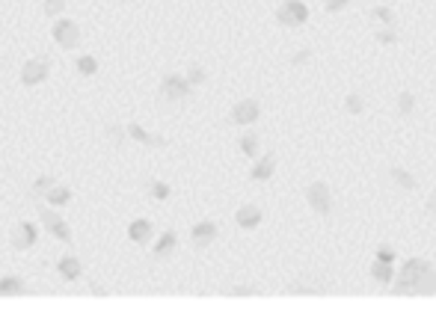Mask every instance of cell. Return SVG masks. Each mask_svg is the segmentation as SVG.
Listing matches in <instances>:
<instances>
[{
    "label": "cell",
    "mask_w": 436,
    "mask_h": 317,
    "mask_svg": "<svg viewBox=\"0 0 436 317\" xmlns=\"http://www.w3.org/2000/svg\"><path fill=\"white\" fill-rule=\"evenodd\" d=\"M392 294L398 296H433L436 294V267L427 258H407L392 279Z\"/></svg>",
    "instance_id": "obj_1"
},
{
    "label": "cell",
    "mask_w": 436,
    "mask_h": 317,
    "mask_svg": "<svg viewBox=\"0 0 436 317\" xmlns=\"http://www.w3.org/2000/svg\"><path fill=\"white\" fill-rule=\"evenodd\" d=\"M36 213H39V220H42L45 231H48V235H51L54 240H60V243H65V246H75V231H72L69 220H65V216H62L57 208L45 205L39 196H36Z\"/></svg>",
    "instance_id": "obj_2"
},
{
    "label": "cell",
    "mask_w": 436,
    "mask_h": 317,
    "mask_svg": "<svg viewBox=\"0 0 436 317\" xmlns=\"http://www.w3.org/2000/svg\"><path fill=\"white\" fill-rule=\"evenodd\" d=\"M303 199L306 205L312 208V213L317 220H329L332 211H335V199H332V187L327 184L324 178H315L303 187Z\"/></svg>",
    "instance_id": "obj_3"
},
{
    "label": "cell",
    "mask_w": 436,
    "mask_h": 317,
    "mask_svg": "<svg viewBox=\"0 0 436 317\" xmlns=\"http://www.w3.org/2000/svg\"><path fill=\"white\" fill-rule=\"evenodd\" d=\"M193 95V87L187 83V77L178 74V72H170L160 77V87H158V101L160 104H181L187 101Z\"/></svg>",
    "instance_id": "obj_4"
},
{
    "label": "cell",
    "mask_w": 436,
    "mask_h": 317,
    "mask_svg": "<svg viewBox=\"0 0 436 317\" xmlns=\"http://www.w3.org/2000/svg\"><path fill=\"white\" fill-rule=\"evenodd\" d=\"M309 6H306V0H282V4L273 9V18L276 24L282 27H288V30H300V27H306L309 24Z\"/></svg>",
    "instance_id": "obj_5"
},
{
    "label": "cell",
    "mask_w": 436,
    "mask_h": 317,
    "mask_svg": "<svg viewBox=\"0 0 436 317\" xmlns=\"http://www.w3.org/2000/svg\"><path fill=\"white\" fill-rule=\"evenodd\" d=\"M51 77V57H33L21 65V87L33 89V87H42V83Z\"/></svg>",
    "instance_id": "obj_6"
},
{
    "label": "cell",
    "mask_w": 436,
    "mask_h": 317,
    "mask_svg": "<svg viewBox=\"0 0 436 317\" xmlns=\"http://www.w3.org/2000/svg\"><path fill=\"white\" fill-rule=\"evenodd\" d=\"M36 243H39V228H36V223L18 220V223L12 226V231H9V246L15 249V252H30Z\"/></svg>",
    "instance_id": "obj_7"
},
{
    "label": "cell",
    "mask_w": 436,
    "mask_h": 317,
    "mask_svg": "<svg viewBox=\"0 0 436 317\" xmlns=\"http://www.w3.org/2000/svg\"><path fill=\"white\" fill-rule=\"evenodd\" d=\"M258 119H261V104H258V98H241V101L234 104L231 113H229V122L238 125V128H253Z\"/></svg>",
    "instance_id": "obj_8"
},
{
    "label": "cell",
    "mask_w": 436,
    "mask_h": 317,
    "mask_svg": "<svg viewBox=\"0 0 436 317\" xmlns=\"http://www.w3.org/2000/svg\"><path fill=\"white\" fill-rule=\"evenodd\" d=\"M125 130H128V140H133L137 145L152 148V152H160V148H170V137H163V133L148 130V128H143L140 122H128Z\"/></svg>",
    "instance_id": "obj_9"
},
{
    "label": "cell",
    "mask_w": 436,
    "mask_h": 317,
    "mask_svg": "<svg viewBox=\"0 0 436 317\" xmlns=\"http://www.w3.org/2000/svg\"><path fill=\"white\" fill-rule=\"evenodd\" d=\"M51 36L62 51H75V48L80 45V27H77L75 18H57L54 27H51Z\"/></svg>",
    "instance_id": "obj_10"
},
{
    "label": "cell",
    "mask_w": 436,
    "mask_h": 317,
    "mask_svg": "<svg viewBox=\"0 0 436 317\" xmlns=\"http://www.w3.org/2000/svg\"><path fill=\"white\" fill-rule=\"evenodd\" d=\"M276 166H279L276 152H261L258 157H253V166H249V181L253 184H267L276 175Z\"/></svg>",
    "instance_id": "obj_11"
},
{
    "label": "cell",
    "mask_w": 436,
    "mask_h": 317,
    "mask_svg": "<svg viewBox=\"0 0 436 317\" xmlns=\"http://www.w3.org/2000/svg\"><path fill=\"white\" fill-rule=\"evenodd\" d=\"M217 235H220V228H217V223L214 220H199L193 228H190V243H193V249H208L214 240H217Z\"/></svg>",
    "instance_id": "obj_12"
},
{
    "label": "cell",
    "mask_w": 436,
    "mask_h": 317,
    "mask_svg": "<svg viewBox=\"0 0 436 317\" xmlns=\"http://www.w3.org/2000/svg\"><path fill=\"white\" fill-rule=\"evenodd\" d=\"M234 223H238L241 231H256V228L264 223V211H261V205H256V202L241 205L238 211H234Z\"/></svg>",
    "instance_id": "obj_13"
},
{
    "label": "cell",
    "mask_w": 436,
    "mask_h": 317,
    "mask_svg": "<svg viewBox=\"0 0 436 317\" xmlns=\"http://www.w3.org/2000/svg\"><path fill=\"white\" fill-rule=\"evenodd\" d=\"M386 175H389V181H392L398 190H404V193H415V190H418V175H413L407 166L392 163L389 169H386Z\"/></svg>",
    "instance_id": "obj_14"
},
{
    "label": "cell",
    "mask_w": 436,
    "mask_h": 317,
    "mask_svg": "<svg viewBox=\"0 0 436 317\" xmlns=\"http://www.w3.org/2000/svg\"><path fill=\"white\" fill-rule=\"evenodd\" d=\"M152 238H155V223L148 220V216H140V220H133L128 226V240L131 243L146 246V243H152Z\"/></svg>",
    "instance_id": "obj_15"
},
{
    "label": "cell",
    "mask_w": 436,
    "mask_h": 317,
    "mask_svg": "<svg viewBox=\"0 0 436 317\" xmlns=\"http://www.w3.org/2000/svg\"><path fill=\"white\" fill-rule=\"evenodd\" d=\"M42 202L45 205H51V208H65V205H72L75 202V193H72V187H65V184H54V187H48L42 196Z\"/></svg>",
    "instance_id": "obj_16"
},
{
    "label": "cell",
    "mask_w": 436,
    "mask_h": 317,
    "mask_svg": "<svg viewBox=\"0 0 436 317\" xmlns=\"http://www.w3.org/2000/svg\"><path fill=\"white\" fill-rule=\"evenodd\" d=\"M57 273H60L62 282H77V279H83V261H80L75 252L62 255V258L57 261Z\"/></svg>",
    "instance_id": "obj_17"
},
{
    "label": "cell",
    "mask_w": 436,
    "mask_h": 317,
    "mask_svg": "<svg viewBox=\"0 0 436 317\" xmlns=\"http://www.w3.org/2000/svg\"><path fill=\"white\" fill-rule=\"evenodd\" d=\"M175 249H178V231H163V235L155 240V246H152V258L155 261H166V258H170L173 252H175Z\"/></svg>",
    "instance_id": "obj_18"
},
{
    "label": "cell",
    "mask_w": 436,
    "mask_h": 317,
    "mask_svg": "<svg viewBox=\"0 0 436 317\" xmlns=\"http://www.w3.org/2000/svg\"><path fill=\"white\" fill-rule=\"evenodd\" d=\"M368 21H371L374 27H398V12L386 4H377V6L368 9Z\"/></svg>",
    "instance_id": "obj_19"
},
{
    "label": "cell",
    "mask_w": 436,
    "mask_h": 317,
    "mask_svg": "<svg viewBox=\"0 0 436 317\" xmlns=\"http://www.w3.org/2000/svg\"><path fill=\"white\" fill-rule=\"evenodd\" d=\"M415 110H418V95L413 89H400L395 95V116H400V119H410Z\"/></svg>",
    "instance_id": "obj_20"
},
{
    "label": "cell",
    "mask_w": 436,
    "mask_h": 317,
    "mask_svg": "<svg viewBox=\"0 0 436 317\" xmlns=\"http://www.w3.org/2000/svg\"><path fill=\"white\" fill-rule=\"evenodd\" d=\"M238 148H241V155L249 157V160L258 157V155H261V133L253 130V128L244 130V133H241V140H238Z\"/></svg>",
    "instance_id": "obj_21"
},
{
    "label": "cell",
    "mask_w": 436,
    "mask_h": 317,
    "mask_svg": "<svg viewBox=\"0 0 436 317\" xmlns=\"http://www.w3.org/2000/svg\"><path fill=\"white\" fill-rule=\"evenodd\" d=\"M368 273H371V279L377 282L380 288H389L392 285V279H395V264L389 261H371V267H368Z\"/></svg>",
    "instance_id": "obj_22"
},
{
    "label": "cell",
    "mask_w": 436,
    "mask_h": 317,
    "mask_svg": "<svg viewBox=\"0 0 436 317\" xmlns=\"http://www.w3.org/2000/svg\"><path fill=\"white\" fill-rule=\"evenodd\" d=\"M327 288H321V285H315V282H306V279H294V282H288V285L282 288V294H291V296H321Z\"/></svg>",
    "instance_id": "obj_23"
},
{
    "label": "cell",
    "mask_w": 436,
    "mask_h": 317,
    "mask_svg": "<svg viewBox=\"0 0 436 317\" xmlns=\"http://www.w3.org/2000/svg\"><path fill=\"white\" fill-rule=\"evenodd\" d=\"M30 285L24 276H4L0 279V296H18V294H27Z\"/></svg>",
    "instance_id": "obj_24"
},
{
    "label": "cell",
    "mask_w": 436,
    "mask_h": 317,
    "mask_svg": "<svg viewBox=\"0 0 436 317\" xmlns=\"http://www.w3.org/2000/svg\"><path fill=\"white\" fill-rule=\"evenodd\" d=\"M146 193H148V199H155V202H170L173 199V187L166 184V181H160V178H148Z\"/></svg>",
    "instance_id": "obj_25"
},
{
    "label": "cell",
    "mask_w": 436,
    "mask_h": 317,
    "mask_svg": "<svg viewBox=\"0 0 436 317\" xmlns=\"http://www.w3.org/2000/svg\"><path fill=\"white\" fill-rule=\"evenodd\" d=\"M374 42L377 45H383V48H395V45H400V30L398 27H374Z\"/></svg>",
    "instance_id": "obj_26"
},
{
    "label": "cell",
    "mask_w": 436,
    "mask_h": 317,
    "mask_svg": "<svg viewBox=\"0 0 436 317\" xmlns=\"http://www.w3.org/2000/svg\"><path fill=\"white\" fill-rule=\"evenodd\" d=\"M365 110H368V104H365V95H362V92L354 89V92L344 95V113H347V116H362Z\"/></svg>",
    "instance_id": "obj_27"
},
{
    "label": "cell",
    "mask_w": 436,
    "mask_h": 317,
    "mask_svg": "<svg viewBox=\"0 0 436 317\" xmlns=\"http://www.w3.org/2000/svg\"><path fill=\"white\" fill-rule=\"evenodd\" d=\"M75 72H77L80 77H92V74H98V57H92V54H80V57L75 60Z\"/></svg>",
    "instance_id": "obj_28"
},
{
    "label": "cell",
    "mask_w": 436,
    "mask_h": 317,
    "mask_svg": "<svg viewBox=\"0 0 436 317\" xmlns=\"http://www.w3.org/2000/svg\"><path fill=\"white\" fill-rule=\"evenodd\" d=\"M315 62V48H300V51H294L291 57H288V65L291 69H306V65H312Z\"/></svg>",
    "instance_id": "obj_29"
},
{
    "label": "cell",
    "mask_w": 436,
    "mask_h": 317,
    "mask_svg": "<svg viewBox=\"0 0 436 317\" xmlns=\"http://www.w3.org/2000/svg\"><path fill=\"white\" fill-rule=\"evenodd\" d=\"M184 77H187V83L196 89V87H202V83L208 80V72H205V65L190 62V65H187V72H184Z\"/></svg>",
    "instance_id": "obj_30"
},
{
    "label": "cell",
    "mask_w": 436,
    "mask_h": 317,
    "mask_svg": "<svg viewBox=\"0 0 436 317\" xmlns=\"http://www.w3.org/2000/svg\"><path fill=\"white\" fill-rule=\"evenodd\" d=\"M104 137H107L113 145H125V143H128V130H125V125L110 122V125L104 128Z\"/></svg>",
    "instance_id": "obj_31"
},
{
    "label": "cell",
    "mask_w": 436,
    "mask_h": 317,
    "mask_svg": "<svg viewBox=\"0 0 436 317\" xmlns=\"http://www.w3.org/2000/svg\"><path fill=\"white\" fill-rule=\"evenodd\" d=\"M62 9H65V0H45V4H42L45 18H60Z\"/></svg>",
    "instance_id": "obj_32"
},
{
    "label": "cell",
    "mask_w": 436,
    "mask_h": 317,
    "mask_svg": "<svg viewBox=\"0 0 436 317\" xmlns=\"http://www.w3.org/2000/svg\"><path fill=\"white\" fill-rule=\"evenodd\" d=\"M374 258H377V261H389V264H395V261H398V249H395L392 243H380Z\"/></svg>",
    "instance_id": "obj_33"
},
{
    "label": "cell",
    "mask_w": 436,
    "mask_h": 317,
    "mask_svg": "<svg viewBox=\"0 0 436 317\" xmlns=\"http://www.w3.org/2000/svg\"><path fill=\"white\" fill-rule=\"evenodd\" d=\"M54 184H57V178H54V175H39L36 181H33V193L42 196L48 187H54Z\"/></svg>",
    "instance_id": "obj_34"
},
{
    "label": "cell",
    "mask_w": 436,
    "mask_h": 317,
    "mask_svg": "<svg viewBox=\"0 0 436 317\" xmlns=\"http://www.w3.org/2000/svg\"><path fill=\"white\" fill-rule=\"evenodd\" d=\"M354 4H356V0H324V12L335 15V12H342L347 6H354Z\"/></svg>",
    "instance_id": "obj_35"
},
{
    "label": "cell",
    "mask_w": 436,
    "mask_h": 317,
    "mask_svg": "<svg viewBox=\"0 0 436 317\" xmlns=\"http://www.w3.org/2000/svg\"><path fill=\"white\" fill-rule=\"evenodd\" d=\"M229 294L231 296H256V294H261V288L258 285H231Z\"/></svg>",
    "instance_id": "obj_36"
},
{
    "label": "cell",
    "mask_w": 436,
    "mask_h": 317,
    "mask_svg": "<svg viewBox=\"0 0 436 317\" xmlns=\"http://www.w3.org/2000/svg\"><path fill=\"white\" fill-rule=\"evenodd\" d=\"M422 213L427 216V220H436V187H433V193L425 199V205H422Z\"/></svg>",
    "instance_id": "obj_37"
},
{
    "label": "cell",
    "mask_w": 436,
    "mask_h": 317,
    "mask_svg": "<svg viewBox=\"0 0 436 317\" xmlns=\"http://www.w3.org/2000/svg\"><path fill=\"white\" fill-rule=\"evenodd\" d=\"M89 291H92L95 296H107V291H104L102 285H98V279H89Z\"/></svg>",
    "instance_id": "obj_38"
},
{
    "label": "cell",
    "mask_w": 436,
    "mask_h": 317,
    "mask_svg": "<svg viewBox=\"0 0 436 317\" xmlns=\"http://www.w3.org/2000/svg\"><path fill=\"white\" fill-rule=\"evenodd\" d=\"M116 4H133V0H116Z\"/></svg>",
    "instance_id": "obj_39"
},
{
    "label": "cell",
    "mask_w": 436,
    "mask_h": 317,
    "mask_svg": "<svg viewBox=\"0 0 436 317\" xmlns=\"http://www.w3.org/2000/svg\"><path fill=\"white\" fill-rule=\"evenodd\" d=\"M0 69H4V57H0Z\"/></svg>",
    "instance_id": "obj_40"
},
{
    "label": "cell",
    "mask_w": 436,
    "mask_h": 317,
    "mask_svg": "<svg viewBox=\"0 0 436 317\" xmlns=\"http://www.w3.org/2000/svg\"><path fill=\"white\" fill-rule=\"evenodd\" d=\"M433 267H436V252H433Z\"/></svg>",
    "instance_id": "obj_41"
}]
</instances>
